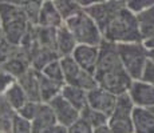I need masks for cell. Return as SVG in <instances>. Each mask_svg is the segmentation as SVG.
<instances>
[{
  "mask_svg": "<svg viewBox=\"0 0 154 133\" xmlns=\"http://www.w3.org/2000/svg\"><path fill=\"white\" fill-rule=\"evenodd\" d=\"M54 3L64 22L83 10L75 0H54Z\"/></svg>",
  "mask_w": 154,
  "mask_h": 133,
  "instance_id": "cell-23",
  "label": "cell"
},
{
  "mask_svg": "<svg viewBox=\"0 0 154 133\" xmlns=\"http://www.w3.org/2000/svg\"><path fill=\"white\" fill-rule=\"evenodd\" d=\"M149 60L154 63V49H149Z\"/></svg>",
  "mask_w": 154,
  "mask_h": 133,
  "instance_id": "cell-38",
  "label": "cell"
},
{
  "mask_svg": "<svg viewBox=\"0 0 154 133\" xmlns=\"http://www.w3.org/2000/svg\"><path fill=\"white\" fill-rule=\"evenodd\" d=\"M32 25L23 5L0 3V28L5 40L20 45Z\"/></svg>",
  "mask_w": 154,
  "mask_h": 133,
  "instance_id": "cell-2",
  "label": "cell"
},
{
  "mask_svg": "<svg viewBox=\"0 0 154 133\" xmlns=\"http://www.w3.org/2000/svg\"><path fill=\"white\" fill-rule=\"evenodd\" d=\"M34 133H46L50 128L58 124L55 113L48 103H40L36 114L31 121Z\"/></svg>",
  "mask_w": 154,
  "mask_h": 133,
  "instance_id": "cell-13",
  "label": "cell"
},
{
  "mask_svg": "<svg viewBox=\"0 0 154 133\" xmlns=\"http://www.w3.org/2000/svg\"><path fill=\"white\" fill-rule=\"evenodd\" d=\"M67 28L74 35L78 44H90V45H100L103 39L102 31L85 10L71 16L64 22Z\"/></svg>",
  "mask_w": 154,
  "mask_h": 133,
  "instance_id": "cell-5",
  "label": "cell"
},
{
  "mask_svg": "<svg viewBox=\"0 0 154 133\" xmlns=\"http://www.w3.org/2000/svg\"><path fill=\"white\" fill-rule=\"evenodd\" d=\"M103 39L114 44L142 41L137 15L123 5L102 31Z\"/></svg>",
  "mask_w": 154,
  "mask_h": 133,
  "instance_id": "cell-3",
  "label": "cell"
},
{
  "mask_svg": "<svg viewBox=\"0 0 154 133\" xmlns=\"http://www.w3.org/2000/svg\"><path fill=\"white\" fill-rule=\"evenodd\" d=\"M60 64H62V69H63L66 84L79 87L86 91H90L93 88L98 87L95 76L93 73L87 72L86 69H83L76 63L72 56H63V57H60Z\"/></svg>",
  "mask_w": 154,
  "mask_h": 133,
  "instance_id": "cell-7",
  "label": "cell"
},
{
  "mask_svg": "<svg viewBox=\"0 0 154 133\" xmlns=\"http://www.w3.org/2000/svg\"><path fill=\"white\" fill-rule=\"evenodd\" d=\"M40 103H42V101H40ZM40 103L39 101H32V100H29V101L26 103V104L23 105L22 108H20L19 111L16 112V113L20 114L22 117H24V119L32 121V119H34L35 114H36L38 109H39Z\"/></svg>",
  "mask_w": 154,
  "mask_h": 133,
  "instance_id": "cell-28",
  "label": "cell"
},
{
  "mask_svg": "<svg viewBox=\"0 0 154 133\" xmlns=\"http://www.w3.org/2000/svg\"><path fill=\"white\" fill-rule=\"evenodd\" d=\"M95 80L98 87L114 94L127 93L133 79L126 72L117 51V44L103 40L99 45V57L95 68Z\"/></svg>",
  "mask_w": 154,
  "mask_h": 133,
  "instance_id": "cell-1",
  "label": "cell"
},
{
  "mask_svg": "<svg viewBox=\"0 0 154 133\" xmlns=\"http://www.w3.org/2000/svg\"><path fill=\"white\" fill-rule=\"evenodd\" d=\"M75 1L78 3V4L85 10V8L91 7V5H94V4H98V3L105 1V0H75Z\"/></svg>",
  "mask_w": 154,
  "mask_h": 133,
  "instance_id": "cell-35",
  "label": "cell"
},
{
  "mask_svg": "<svg viewBox=\"0 0 154 133\" xmlns=\"http://www.w3.org/2000/svg\"><path fill=\"white\" fill-rule=\"evenodd\" d=\"M60 94L67 100V101H70L78 111H82L83 108L87 106V91L86 89H82V88H79V87H74V85L66 84L63 88H62Z\"/></svg>",
  "mask_w": 154,
  "mask_h": 133,
  "instance_id": "cell-19",
  "label": "cell"
},
{
  "mask_svg": "<svg viewBox=\"0 0 154 133\" xmlns=\"http://www.w3.org/2000/svg\"><path fill=\"white\" fill-rule=\"evenodd\" d=\"M76 45L78 43H76L75 37L64 23L56 28V51H58L59 57L71 56Z\"/></svg>",
  "mask_w": 154,
  "mask_h": 133,
  "instance_id": "cell-17",
  "label": "cell"
},
{
  "mask_svg": "<svg viewBox=\"0 0 154 133\" xmlns=\"http://www.w3.org/2000/svg\"><path fill=\"white\" fill-rule=\"evenodd\" d=\"M94 126L83 117H79L72 125L69 126V133H94Z\"/></svg>",
  "mask_w": 154,
  "mask_h": 133,
  "instance_id": "cell-29",
  "label": "cell"
},
{
  "mask_svg": "<svg viewBox=\"0 0 154 133\" xmlns=\"http://www.w3.org/2000/svg\"><path fill=\"white\" fill-rule=\"evenodd\" d=\"M135 15H137L138 29H140L142 41L154 36V7L147 8Z\"/></svg>",
  "mask_w": 154,
  "mask_h": 133,
  "instance_id": "cell-21",
  "label": "cell"
},
{
  "mask_svg": "<svg viewBox=\"0 0 154 133\" xmlns=\"http://www.w3.org/2000/svg\"><path fill=\"white\" fill-rule=\"evenodd\" d=\"M117 51L130 77L133 80H140L149 61V49L143 41L119 43L117 44Z\"/></svg>",
  "mask_w": 154,
  "mask_h": 133,
  "instance_id": "cell-4",
  "label": "cell"
},
{
  "mask_svg": "<svg viewBox=\"0 0 154 133\" xmlns=\"http://www.w3.org/2000/svg\"><path fill=\"white\" fill-rule=\"evenodd\" d=\"M48 104L52 108V111H54L58 123L67 126V128H69L70 125H72V124L81 117V111H78V109L71 104L70 101H67L62 94H58V96H55L52 100H50Z\"/></svg>",
  "mask_w": 154,
  "mask_h": 133,
  "instance_id": "cell-10",
  "label": "cell"
},
{
  "mask_svg": "<svg viewBox=\"0 0 154 133\" xmlns=\"http://www.w3.org/2000/svg\"><path fill=\"white\" fill-rule=\"evenodd\" d=\"M46 133H69V128L58 123V124H55L52 128H50Z\"/></svg>",
  "mask_w": 154,
  "mask_h": 133,
  "instance_id": "cell-34",
  "label": "cell"
},
{
  "mask_svg": "<svg viewBox=\"0 0 154 133\" xmlns=\"http://www.w3.org/2000/svg\"><path fill=\"white\" fill-rule=\"evenodd\" d=\"M71 56L75 59V61L83 69L94 75L95 73L97 63H98V57H99V45L78 44Z\"/></svg>",
  "mask_w": 154,
  "mask_h": 133,
  "instance_id": "cell-12",
  "label": "cell"
},
{
  "mask_svg": "<svg viewBox=\"0 0 154 133\" xmlns=\"http://www.w3.org/2000/svg\"><path fill=\"white\" fill-rule=\"evenodd\" d=\"M3 96H4V99L7 100V103L10 104L11 108L15 111V113H16L26 103L29 101L27 93H26V91L23 89V87L19 84L17 80L14 81L12 84L7 88V91L3 93Z\"/></svg>",
  "mask_w": 154,
  "mask_h": 133,
  "instance_id": "cell-18",
  "label": "cell"
},
{
  "mask_svg": "<svg viewBox=\"0 0 154 133\" xmlns=\"http://www.w3.org/2000/svg\"><path fill=\"white\" fill-rule=\"evenodd\" d=\"M134 104L129 93L119 94L112 113L109 116L107 126L111 133H134L133 128V111Z\"/></svg>",
  "mask_w": 154,
  "mask_h": 133,
  "instance_id": "cell-6",
  "label": "cell"
},
{
  "mask_svg": "<svg viewBox=\"0 0 154 133\" xmlns=\"http://www.w3.org/2000/svg\"><path fill=\"white\" fill-rule=\"evenodd\" d=\"M130 99L135 106L141 108H154V85L145 80H133L129 91Z\"/></svg>",
  "mask_w": 154,
  "mask_h": 133,
  "instance_id": "cell-11",
  "label": "cell"
},
{
  "mask_svg": "<svg viewBox=\"0 0 154 133\" xmlns=\"http://www.w3.org/2000/svg\"><path fill=\"white\" fill-rule=\"evenodd\" d=\"M63 23L64 20L59 13L54 0H43L40 5L39 17H38V25L47 27V28H58Z\"/></svg>",
  "mask_w": 154,
  "mask_h": 133,
  "instance_id": "cell-14",
  "label": "cell"
},
{
  "mask_svg": "<svg viewBox=\"0 0 154 133\" xmlns=\"http://www.w3.org/2000/svg\"><path fill=\"white\" fill-rule=\"evenodd\" d=\"M123 5H125V0H105L98 4L85 8V11L95 20L100 31H103V28L109 24V22Z\"/></svg>",
  "mask_w": 154,
  "mask_h": 133,
  "instance_id": "cell-8",
  "label": "cell"
},
{
  "mask_svg": "<svg viewBox=\"0 0 154 133\" xmlns=\"http://www.w3.org/2000/svg\"><path fill=\"white\" fill-rule=\"evenodd\" d=\"M15 114V111L10 106L7 100L4 99L3 94H0V119L3 117H12Z\"/></svg>",
  "mask_w": 154,
  "mask_h": 133,
  "instance_id": "cell-31",
  "label": "cell"
},
{
  "mask_svg": "<svg viewBox=\"0 0 154 133\" xmlns=\"http://www.w3.org/2000/svg\"><path fill=\"white\" fill-rule=\"evenodd\" d=\"M81 117H83L94 128H99V126H102V125H107V121H109L107 114L102 113V112H99V111H95V109H93L91 106H88V104L86 108H83L81 111Z\"/></svg>",
  "mask_w": 154,
  "mask_h": 133,
  "instance_id": "cell-22",
  "label": "cell"
},
{
  "mask_svg": "<svg viewBox=\"0 0 154 133\" xmlns=\"http://www.w3.org/2000/svg\"><path fill=\"white\" fill-rule=\"evenodd\" d=\"M16 80L23 87V89L26 91L29 100L39 101V103L42 101V99H40V91H39V71L31 67Z\"/></svg>",
  "mask_w": 154,
  "mask_h": 133,
  "instance_id": "cell-16",
  "label": "cell"
},
{
  "mask_svg": "<svg viewBox=\"0 0 154 133\" xmlns=\"http://www.w3.org/2000/svg\"><path fill=\"white\" fill-rule=\"evenodd\" d=\"M4 39V36H3V32H2V28H0V41Z\"/></svg>",
  "mask_w": 154,
  "mask_h": 133,
  "instance_id": "cell-39",
  "label": "cell"
},
{
  "mask_svg": "<svg viewBox=\"0 0 154 133\" xmlns=\"http://www.w3.org/2000/svg\"><path fill=\"white\" fill-rule=\"evenodd\" d=\"M40 72H42L43 75H46L47 77H50L51 80L59 82V84H62V85L66 84V81H64L63 69H62V64H60V59H56V60L48 63L42 71H40Z\"/></svg>",
  "mask_w": 154,
  "mask_h": 133,
  "instance_id": "cell-24",
  "label": "cell"
},
{
  "mask_svg": "<svg viewBox=\"0 0 154 133\" xmlns=\"http://www.w3.org/2000/svg\"><path fill=\"white\" fill-rule=\"evenodd\" d=\"M94 133H111V131L107 125H102V126H99V128L94 129Z\"/></svg>",
  "mask_w": 154,
  "mask_h": 133,
  "instance_id": "cell-36",
  "label": "cell"
},
{
  "mask_svg": "<svg viewBox=\"0 0 154 133\" xmlns=\"http://www.w3.org/2000/svg\"><path fill=\"white\" fill-rule=\"evenodd\" d=\"M11 124H12V117H3V119H0V133H12Z\"/></svg>",
  "mask_w": 154,
  "mask_h": 133,
  "instance_id": "cell-33",
  "label": "cell"
},
{
  "mask_svg": "<svg viewBox=\"0 0 154 133\" xmlns=\"http://www.w3.org/2000/svg\"><path fill=\"white\" fill-rule=\"evenodd\" d=\"M142 80H145V81L150 82L152 85H154V63L153 61H147L146 64V68H145L143 71V75H142Z\"/></svg>",
  "mask_w": 154,
  "mask_h": 133,
  "instance_id": "cell-32",
  "label": "cell"
},
{
  "mask_svg": "<svg viewBox=\"0 0 154 133\" xmlns=\"http://www.w3.org/2000/svg\"><path fill=\"white\" fill-rule=\"evenodd\" d=\"M133 128L134 133H154V108L134 106Z\"/></svg>",
  "mask_w": 154,
  "mask_h": 133,
  "instance_id": "cell-15",
  "label": "cell"
},
{
  "mask_svg": "<svg viewBox=\"0 0 154 133\" xmlns=\"http://www.w3.org/2000/svg\"><path fill=\"white\" fill-rule=\"evenodd\" d=\"M14 81H16V79L14 76H11L10 73L4 72V71H0V94L4 93Z\"/></svg>",
  "mask_w": 154,
  "mask_h": 133,
  "instance_id": "cell-30",
  "label": "cell"
},
{
  "mask_svg": "<svg viewBox=\"0 0 154 133\" xmlns=\"http://www.w3.org/2000/svg\"><path fill=\"white\" fill-rule=\"evenodd\" d=\"M19 48H20V45L10 43V41L5 39H3L0 41V69H2V67L12 57L15 53L19 51Z\"/></svg>",
  "mask_w": 154,
  "mask_h": 133,
  "instance_id": "cell-25",
  "label": "cell"
},
{
  "mask_svg": "<svg viewBox=\"0 0 154 133\" xmlns=\"http://www.w3.org/2000/svg\"><path fill=\"white\" fill-rule=\"evenodd\" d=\"M118 96L110 91H106L100 87H95L87 91V104L95 111L110 116L117 105Z\"/></svg>",
  "mask_w": 154,
  "mask_h": 133,
  "instance_id": "cell-9",
  "label": "cell"
},
{
  "mask_svg": "<svg viewBox=\"0 0 154 133\" xmlns=\"http://www.w3.org/2000/svg\"><path fill=\"white\" fill-rule=\"evenodd\" d=\"M143 44L146 45L147 49H154V36H152L150 39H147V40H145Z\"/></svg>",
  "mask_w": 154,
  "mask_h": 133,
  "instance_id": "cell-37",
  "label": "cell"
},
{
  "mask_svg": "<svg viewBox=\"0 0 154 133\" xmlns=\"http://www.w3.org/2000/svg\"><path fill=\"white\" fill-rule=\"evenodd\" d=\"M64 85L59 84V82H56L50 77H47L46 75H43L39 71V91H40L42 103H48L50 100H52L55 96L60 94L62 88H63Z\"/></svg>",
  "mask_w": 154,
  "mask_h": 133,
  "instance_id": "cell-20",
  "label": "cell"
},
{
  "mask_svg": "<svg viewBox=\"0 0 154 133\" xmlns=\"http://www.w3.org/2000/svg\"><path fill=\"white\" fill-rule=\"evenodd\" d=\"M125 5L131 12L140 13L147 8L154 7V0H125Z\"/></svg>",
  "mask_w": 154,
  "mask_h": 133,
  "instance_id": "cell-27",
  "label": "cell"
},
{
  "mask_svg": "<svg viewBox=\"0 0 154 133\" xmlns=\"http://www.w3.org/2000/svg\"><path fill=\"white\" fill-rule=\"evenodd\" d=\"M11 131H12V133H34L31 121L24 119V117H22L17 113H15L12 116Z\"/></svg>",
  "mask_w": 154,
  "mask_h": 133,
  "instance_id": "cell-26",
  "label": "cell"
}]
</instances>
